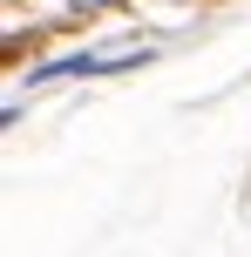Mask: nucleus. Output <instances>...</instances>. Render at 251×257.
I'll use <instances>...</instances> for the list:
<instances>
[{
	"label": "nucleus",
	"instance_id": "obj_1",
	"mask_svg": "<svg viewBox=\"0 0 251 257\" xmlns=\"http://www.w3.org/2000/svg\"><path fill=\"white\" fill-rule=\"evenodd\" d=\"M81 7H109V0H81Z\"/></svg>",
	"mask_w": 251,
	"mask_h": 257
}]
</instances>
